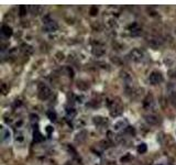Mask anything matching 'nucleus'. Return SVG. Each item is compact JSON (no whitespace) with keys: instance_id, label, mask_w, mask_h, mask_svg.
I'll return each mask as SVG.
<instances>
[{"instance_id":"f257e3e1","label":"nucleus","mask_w":176,"mask_h":165,"mask_svg":"<svg viewBox=\"0 0 176 165\" xmlns=\"http://www.w3.org/2000/svg\"><path fill=\"white\" fill-rule=\"evenodd\" d=\"M130 58L133 61V62H137V63H140L142 62L143 60L145 58V53L141 51V50L139 49H134L131 51L130 53Z\"/></svg>"},{"instance_id":"f03ea898","label":"nucleus","mask_w":176,"mask_h":165,"mask_svg":"<svg viewBox=\"0 0 176 165\" xmlns=\"http://www.w3.org/2000/svg\"><path fill=\"white\" fill-rule=\"evenodd\" d=\"M11 140H12L11 131H10L8 128L2 127V128H1V142H2L4 145H7L11 142Z\"/></svg>"},{"instance_id":"7ed1b4c3","label":"nucleus","mask_w":176,"mask_h":165,"mask_svg":"<svg viewBox=\"0 0 176 165\" xmlns=\"http://www.w3.org/2000/svg\"><path fill=\"white\" fill-rule=\"evenodd\" d=\"M51 95H52V90H51L49 87L46 86V85H40L39 87V97L43 100H45V99L50 98Z\"/></svg>"},{"instance_id":"20e7f679","label":"nucleus","mask_w":176,"mask_h":165,"mask_svg":"<svg viewBox=\"0 0 176 165\" xmlns=\"http://www.w3.org/2000/svg\"><path fill=\"white\" fill-rule=\"evenodd\" d=\"M149 80H150V82L153 84V85H157V84L163 82V75L161 74V73H159V72H153V73L150 75Z\"/></svg>"},{"instance_id":"39448f33","label":"nucleus","mask_w":176,"mask_h":165,"mask_svg":"<svg viewBox=\"0 0 176 165\" xmlns=\"http://www.w3.org/2000/svg\"><path fill=\"white\" fill-rule=\"evenodd\" d=\"M127 121L126 120H119L117 121L116 123L113 124V129L116 130V131H119V130H121V129H124V127H127Z\"/></svg>"},{"instance_id":"423d86ee","label":"nucleus","mask_w":176,"mask_h":165,"mask_svg":"<svg viewBox=\"0 0 176 165\" xmlns=\"http://www.w3.org/2000/svg\"><path fill=\"white\" fill-rule=\"evenodd\" d=\"M45 23V29L47 31H54V30L57 29V24H56V22H54L53 20H50L47 21V22H44Z\"/></svg>"},{"instance_id":"0eeeda50","label":"nucleus","mask_w":176,"mask_h":165,"mask_svg":"<svg viewBox=\"0 0 176 165\" xmlns=\"http://www.w3.org/2000/svg\"><path fill=\"white\" fill-rule=\"evenodd\" d=\"M145 120H147V122H149L150 124H156L159 122V118H157L156 116L152 115V113L147 116V117H145Z\"/></svg>"},{"instance_id":"6e6552de","label":"nucleus","mask_w":176,"mask_h":165,"mask_svg":"<svg viewBox=\"0 0 176 165\" xmlns=\"http://www.w3.org/2000/svg\"><path fill=\"white\" fill-rule=\"evenodd\" d=\"M1 34L4 35L6 37H9L12 34V30L8 25H2V29H1Z\"/></svg>"},{"instance_id":"1a4fd4ad","label":"nucleus","mask_w":176,"mask_h":165,"mask_svg":"<svg viewBox=\"0 0 176 165\" xmlns=\"http://www.w3.org/2000/svg\"><path fill=\"white\" fill-rule=\"evenodd\" d=\"M170 100L172 101V103H174V105H176V93L175 91H172L171 94H170Z\"/></svg>"},{"instance_id":"9d476101","label":"nucleus","mask_w":176,"mask_h":165,"mask_svg":"<svg viewBox=\"0 0 176 165\" xmlns=\"http://www.w3.org/2000/svg\"><path fill=\"white\" fill-rule=\"evenodd\" d=\"M139 152L140 153H144L145 151H147V145L145 144H141V146H139Z\"/></svg>"}]
</instances>
